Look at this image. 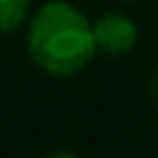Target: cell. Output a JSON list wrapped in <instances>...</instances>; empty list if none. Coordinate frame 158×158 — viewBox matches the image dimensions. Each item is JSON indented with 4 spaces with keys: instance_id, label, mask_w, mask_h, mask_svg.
<instances>
[{
    "instance_id": "cell-1",
    "label": "cell",
    "mask_w": 158,
    "mask_h": 158,
    "mask_svg": "<svg viewBox=\"0 0 158 158\" xmlns=\"http://www.w3.org/2000/svg\"><path fill=\"white\" fill-rule=\"evenodd\" d=\"M26 49L39 70L55 78H73L96 57L94 29L75 5L49 0L29 18Z\"/></svg>"
},
{
    "instance_id": "cell-2",
    "label": "cell",
    "mask_w": 158,
    "mask_h": 158,
    "mask_svg": "<svg viewBox=\"0 0 158 158\" xmlns=\"http://www.w3.org/2000/svg\"><path fill=\"white\" fill-rule=\"evenodd\" d=\"M94 29V44L96 55H109V57H124L135 49L137 44V23L124 13H104L96 23H91Z\"/></svg>"
},
{
    "instance_id": "cell-3",
    "label": "cell",
    "mask_w": 158,
    "mask_h": 158,
    "mask_svg": "<svg viewBox=\"0 0 158 158\" xmlns=\"http://www.w3.org/2000/svg\"><path fill=\"white\" fill-rule=\"evenodd\" d=\"M31 0H0V34L21 29L29 21Z\"/></svg>"
},
{
    "instance_id": "cell-4",
    "label": "cell",
    "mask_w": 158,
    "mask_h": 158,
    "mask_svg": "<svg viewBox=\"0 0 158 158\" xmlns=\"http://www.w3.org/2000/svg\"><path fill=\"white\" fill-rule=\"evenodd\" d=\"M148 98H150V106L158 111V70L150 75V83H148Z\"/></svg>"
},
{
    "instance_id": "cell-5",
    "label": "cell",
    "mask_w": 158,
    "mask_h": 158,
    "mask_svg": "<svg viewBox=\"0 0 158 158\" xmlns=\"http://www.w3.org/2000/svg\"><path fill=\"white\" fill-rule=\"evenodd\" d=\"M44 158H81V156H75L73 150H52V153H47Z\"/></svg>"
}]
</instances>
